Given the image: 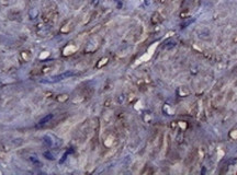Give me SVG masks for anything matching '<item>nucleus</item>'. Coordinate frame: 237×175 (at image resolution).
Segmentation results:
<instances>
[{
  "mask_svg": "<svg viewBox=\"0 0 237 175\" xmlns=\"http://www.w3.org/2000/svg\"><path fill=\"white\" fill-rule=\"evenodd\" d=\"M52 118H53V115H51V114H50V115H47L46 117H44L43 119H41V121H40V125L46 124L47 121H51V119H52Z\"/></svg>",
  "mask_w": 237,
  "mask_h": 175,
  "instance_id": "f257e3e1",
  "label": "nucleus"
},
{
  "mask_svg": "<svg viewBox=\"0 0 237 175\" xmlns=\"http://www.w3.org/2000/svg\"><path fill=\"white\" fill-rule=\"evenodd\" d=\"M68 99V95H66V94H62V95H58V97H57V101L58 102H65Z\"/></svg>",
  "mask_w": 237,
  "mask_h": 175,
  "instance_id": "f03ea898",
  "label": "nucleus"
}]
</instances>
